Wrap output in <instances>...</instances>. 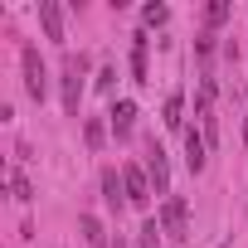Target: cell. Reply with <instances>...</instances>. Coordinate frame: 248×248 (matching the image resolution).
Returning <instances> with one entry per match:
<instances>
[{"label": "cell", "instance_id": "11", "mask_svg": "<svg viewBox=\"0 0 248 248\" xmlns=\"http://www.w3.org/2000/svg\"><path fill=\"white\" fill-rule=\"evenodd\" d=\"M78 229H83V238H88L93 248H102V243H107V229H102V219H97V214H83V219H78Z\"/></svg>", "mask_w": 248, "mask_h": 248}, {"label": "cell", "instance_id": "18", "mask_svg": "<svg viewBox=\"0 0 248 248\" xmlns=\"http://www.w3.org/2000/svg\"><path fill=\"white\" fill-rule=\"evenodd\" d=\"M204 20H209V25H224V20H229V5H224V0H214V5L204 10Z\"/></svg>", "mask_w": 248, "mask_h": 248}, {"label": "cell", "instance_id": "8", "mask_svg": "<svg viewBox=\"0 0 248 248\" xmlns=\"http://www.w3.org/2000/svg\"><path fill=\"white\" fill-rule=\"evenodd\" d=\"M102 200H107V209H122L127 204V180H122V170H102Z\"/></svg>", "mask_w": 248, "mask_h": 248}, {"label": "cell", "instance_id": "19", "mask_svg": "<svg viewBox=\"0 0 248 248\" xmlns=\"http://www.w3.org/2000/svg\"><path fill=\"white\" fill-rule=\"evenodd\" d=\"M97 88H102V93H112V88H117V68H112V63L97 73Z\"/></svg>", "mask_w": 248, "mask_h": 248}, {"label": "cell", "instance_id": "3", "mask_svg": "<svg viewBox=\"0 0 248 248\" xmlns=\"http://www.w3.org/2000/svg\"><path fill=\"white\" fill-rule=\"evenodd\" d=\"M20 63H25V93H30L34 102H44V93H49V68H44V59H39V49H34V44H25V54H20Z\"/></svg>", "mask_w": 248, "mask_h": 248}, {"label": "cell", "instance_id": "1", "mask_svg": "<svg viewBox=\"0 0 248 248\" xmlns=\"http://www.w3.org/2000/svg\"><path fill=\"white\" fill-rule=\"evenodd\" d=\"M83 73H88V59H83V54H68V59H63V112H68V117H78Z\"/></svg>", "mask_w": 248, "mask_h": 248}, {"label": "cell", "instance_id": "13", "mask_svg": "<svg viewBox=\"0 0 248 248\" xmlns=\"http://www.w3.org/2000/svg\"><path fill=\"white\" fill-rule=\"evenodd\" d=\"M83 141H88V151H102V141H107V127H102L97 117H88V122H83Z\"/></svg>", "mask_w": 248, "mask_h": 248}, {"label": "cell", "instance_id": "17", "mask_svg": "<svg viewBox=\"0 0 248 248\" xmlns=\"http://www.w3.org/2000/svg\"><path fill=\"white\" fill-rule=\"evenodd\" d=\"M141 20H146V25H166V20H170V10H166V5H146V10H141Z\"/></svg>", "mask_w": 248, "mask_h": 248}, {"label": "cell", "instance_id": "6", "mask_svg": "<svg viewBox=\"0 0 248 248\" xmlns=\"http://www.w3.org/2000/svg\"><path fill=\"white\" fill-rule=\"evenodd\" d=\"M204 161H209V141H204V132H185V166H190V175H200L204 170Z\"/></svg>", "mask_w": 248, "mask_h": 248}, {"label": "cell", "instance_id": "14", "mask_svg": "<svg viewBox=\"0 0 248 248\" xmlns=\"http://www.w3.org/2000/svg\"><path fill=\"white\" fill-rule=\"evenodd\" d=\"M209 107H214V78L204 73V78H200V97H195V112H200V117H209Z\"/></svg>", "mask_w": 248, "mask_h": 248}, {"label": "cell", "instance_id": "7", "mask_svg": "<svg viewBox=\"0 0 248 248\" xmlns=\"http://www.w3.org/2000/svg\"><path fill=\"white\" fill-rule=\"evenodd\" d=\"M39 25H44V39L63 44V10H59V0H39Z\"/></svg>", "mask_w": 248, "mask_h": 248}, {"label": "cell", "instance_id": "15", "mask_svg": "<svg viewBox=\"0 0 248 248\" xmlns=\"http://www.w3.org/2000/svg\"><path fill=\"white\" fill-rule=\"evenodd\" d=\"M10 190H15V200H20V204H30V200H34V185L25 180V170H15V175H10Z\"/></svg>", "mask_w": 248, "mask_h": 248}, {"label": "cell", "instance_id": "9", "mask_svg": "<svg viewBox=\"0 0 248 248\" xmlns=\"http://www.w3.org/2000/svg\"><path fill=\"white\" fill-rule=\"evenodd\" d=\"M107 117H112V132H117V137H127V132H132V122H137V102L122 97V102H112Z\"/></svg>", "mask_w": 248, "mask_h": 248}, {"label": "cell", "instance_id": "4", "mask_svg": "<svg viewBox=\"0 0 248 248\" xmlns=\"http://www.w3.org/2000/svg\"><path fill=\"white\" fill-rule=\"evenodd\" d=\"M146 175H151V190H156L161 200H170V166H166L161 141H146Z\"/></svg>", "mask_w": 248, "mask_h": 248}, {"label": "cell", "instance_id": "2", "mask_svg": "<svg viewBox=\"0 0 248 248\" xmlns=\"http://www.w3.org/2000/svg\"><path fill=\"white\" fill-rule=\"evenodd\" d=\"M161 233H166L170 243H185V238H190V214H185V200H180V195L161 200Z\"/></svg>", "mask_w": 248, "mask_h": 248}, {"label": "cell", "instance_id": "20", "mask_svg": "<svg viewBox=\"0 0 248 248\" xmlns=\"http://www.w3.org/2000/svg\"><path fill=\"white\" fill-rule=\"evenodd\" d=\"M243 146H248V117H243Z\"/></svg>", "mask_w": 248, "mask_h": 248}, {"label": "cell", "instance_id": "16", "mask_svg": "<svg viewBox=\"0 0 248 248\" xmlns=\"http://www.w3.org/2000/svg\"><path fill=\"white\" fill-rule=\"evenodd\" d=\"M141 248H161V219H146L141 224Z\"/></svg>", "mask_w": 248, "mask_h": 248}, {"label": "cell", "instance_id": "12", "mask_svg": "<svg viewBox=\"0 0 248 248\" xmlns=\"http://www.w3.org/2000/svg\"><path fill=\"white\" fill-rule=\"evenodd\" d=\"M180 112H185V97H180V93H170V97H166V117H161L170 132H180V127H185V117H180Z\"/></svg>", "mask_w": 248, "mask_h": 248}, {"label": "cell", "instance_id": "10", "mask_svg": "<svg viewBox=\"0 0 248 248\" xmlns=\"http://www.w3.org/2000/svg\"><path fill=\"white\" fill-rule=\"evenodd\" d=\"M146 44H151L146 34H132V78L137 83H146Z\"/></svg>", "mask_w": 248, "mask_h": 248}, {"label": "cell", "instance_id": "5", "mask_svg": "<svg viewBox=\"0 0 248 248\" xmlns=\"http://www.w3.org/2000/svg\"><path fill=\"white\" fill-rule=\"evenodd\" d=\"M122 180H127V204H137V209H146L151 204V175H146V166H122Z\"/></svg>", "mask_w": 248, "mask_h": 248}, {"label": "cell", "instance_id": "21", "mask_svg": "<svg viewBox=\"0 0 248 248\" xmlns=\"http://www.w3.org/2000/svg\"><path fill=\"white\" fill-rule=\"evenodd\" d=\"M117 248H127V243H117Z\"/></svg>", "mask_w": 248, "mask_h": 248}]
</instances>
